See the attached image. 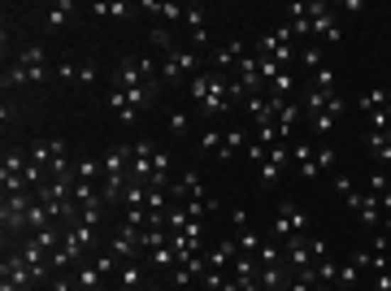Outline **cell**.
Returning a JSON list of instances; mask_svg holds the SVG:
<instances>
[{
	"label": "cell",
	"instance_id": "6da1fadb",
	"mask_svg": "<svg viewBox=\"0 0 391 291\" xmlns=\"http://www.w3.org/2000/svg\"><path fill=\"white\" fill-rule=\"evenodd\" d=\"M48 79V61H44V48H22L13 70H5V87H18V83H44Z\"/></svg>",
	"mask_w": 391,
	"mask_h": 291
},
{
	"label": "cell",
	"instance_id": "7a4b0ae2",
	"mask_svg": "<svg viewBox=\"0 0 391 291\" xmlns=\"http://www.w3.org/2000/svg\"><path fill=\"white\" fill-rule=\"evenodd\" d=\"M157 100V92L153 87H131V92H109V109H114V114H118V122H135L139 118V109H144V104H153Z\"/></svg>",
	"mask_w": 391,
	"mask_h": 291
},
{
	"label": "cell",
	"instance_id": "3957f363",
	"mask_svg": "<svg viewBox=\"0 0 391 291\" xmlns=\"http://www.w3.org/2000/svg\"><path fill=\"white\" fill-rule=\"evenodd\" d=\"M196 65H200V61H196V53H187L183 44H179V48H170V53L161 57V83H183V79L192 83V79L200 75Z\"/></svg>",
	"mask_w": 391,
	"mask_h": 291
},
{
	"label": "cell",
	"instance_id": "277c9868",
	"mask_svg": "<svg viewBox=\"0 0 391 291\" xmlns=\"http://www.w3.org/2000/svg\"><path fill=\"white\" fill-rule=\"evenodd\" d=\"M313 31L322 35L326 44H339L343 35H339V22H335V13H331V5H322V0H313Z\"/></svg>",
	"mask_w": 391,
	"mask_h": 291
},
{
	"label": "cell",
	"instance_id": "5b68a950",
	"mask_svg": "<svg viewBox=\"0 0 391 291\" xmlns=\"http://www.w3.org/2000/svg\"><path fill=\"white\" fill-rule=\"evenodd\" d=\"M183 26H187V35H192L196 48L213 44V35H209V26H204V5H187V9H183Z\"/></svg>",
	"mask_w": 391,
	"mask_h": 291
},
{
	"label": "cell",
	"instance_id": "8992f818",
	"mask_svg": "<svg viewBox=\"0 0 391 291\" xmlns=\"http://www.w3.org/2000/svg\"><path fill=\"white\" fill-rule=\"evenodd\" d=\"M292 165L300 170L304 183H313V178L322 174V170H317V148H313V143H292Z\"/></svg>",
	"mask_w": 391,
	"mask_h": 291
},
{
	"label": "cell",
	"instance_id": "52a82bcc",
	"mask_svg": "<svg viewBox=\"0 0 391 291\" xmlns=\"http://www.w3.org/2000/svg\"><path fill=\"white\" fill-rule=\"evenodd\" d=\"M243 57H248V44H243V40H226L222 48H213V61H218V75H226V70H231V65H239Z\"/></svg>",
	"mask_w": 391,
	"mask_h": 291
},
{
	"label": "cell",
	"instance_id": "ba28073f",
	"mask_svg": "<svg viewBox=\"0 0 391 291\" xmlns=\"http://www.w3.org/2000/svg\"><path fill=\"white\" fill-rule=\"evenodd\" d=\"M365 148L374 153L378 170H382V165H391V131H365Z\"/></svg>",
	"mask_w": 391,
	"mask_h": 291
},
{
	"label": "cell",
	"instance_id": "9c48e42d",
	"mask_svg": "<svg viewBox=\"0 0 391 291\" xmlns=\"http://www.w3.org/2000/svg\"><path fill=\"white\" fill-rule=\"evenodd\" d=\"M235 252H239V243H235V239H222V243H213V248L204 252V261H209V270H218V274H222V270L231 265Z\"/></svg>",
	"mask_w": 391,
	"mask_h": 291
},
{
	"label": "cell",
	"instance_id": "30bf717a",
	"mask_svg": "<svg viewBox=\"0 0 391 291\" xmlns=\"http://www.w3.org/2000/svg\"><path fill=\"white\" fill-rule=\"evenodd\" d=\"M257 282H261V291H287V270H282V261L278 265H261L257 270Z\"/></svg>",
	"mask_w": 391,
	"mask_h": 291
},
{
	"label": "cell",
	"instance_id": "8fae6325",
	"mask_svg": "<svg viewBox=\"0 0 391 291\" xmlns=\"http://www.w3.org/2000/svg\"><path fill=\"white\" fill-rule=\"evenodd\" d=\"M139 287H148V282H144V270H139V257H135V261H122V270H118V291H139Z\"/></svg>",
	"mask_w": 391,
	"mask_h": 291
},
{
	"label": "cell",
	"instance_id": "7c38bea8",
	"mask_svg": "<svg viewBox=\"0 0 391 291\" xmlns=\"http://www.w3.org/2000/svg\"><path fill=\"white\" fill-rule=\"evenodd\" d=\"M278 217H282V222L292 226V235H300V231L309 226V213H304L296 200H282V204H278Z\"/></svg>",
	"mask_w": 391,
	"mask_h": 291
},
{
	"label": "cell",
	"instance_id": "4fadbf2b",
	"mask_svg": "<svg viewBox=\"0 0 391 291\" xmlns=\"http://www.w3.org/2000/svg\"><path fill=\"white\" fill-rule=\"evenodd\" d=\"M300 114H304V109H300V104H292V100H287V104H282V109H278V135H282V143H287V139H292V131H296V122H300Z\"/></svg>",
	"mask_w": 391,
	"mask_h": 291
},
{
	"label": "cell",
	"instance_id": "5bb4252c",
	"mask_svg": "<svg viewBox=\"0 0 391 291\" xmlns=\"http://www.w3.org/2000/svg\"><path fill=\"white\" fill-rule=\"evenodd\" d=\"M243 148H248V131H243V126H231V131L222 135V153H218V157L226 161V157H235V153H243Z\"/></svg>",
	"mask_w": 391,
	"mask_h": 291
},
{
	"label": "cell",
	"instance_id": "9a60e30c",
	"mask_svg": "<svg viewBox=\"0 0 391 291\" xmlns=\"http://www.w3.org/2000/svg\"><path fill=\"white\" fill-rule=\"evenodd\" d=\"M100 282H104V274H100L96 265L83 261V265L75 270V287H79V291H100Z\"/></svg>",
	"mask_w": 391,
	"mask_h": 291
},
{
	"label": "cell",
	"instance_id": "2e32d148",
	"mask_svg": "<svg viewBox=\"0 0 391 291\" xmlns=\"http://www.w3.org/2000/svg\"><path fill=\"white\" fill-rule=\"evenodd\" d=\"M70 18H75V5H70V0L53 5V9H48V31H61V26H70Z\"/></svg>",
	"mask_w": 391,
	"mask_h": 291
},
{
	"label": "cell",
	"instance_id": "e0dca14e",
	"mask_svg": "<svg viewBox=\"0 0 391 291\" xmlns=\"http://www.w3.org/2000/svg\"><path fill=\"white\" fill-rule=\"evenodd\" d=\"M235 243H239V252H248V257H257L265 239H261V235H257L253 226H248V231H239V239H235Z\"/></svg>",
	"mask_w": 391,
	"mask_h": 291
},
{
	"label": "cell",
	"instance_id": "ac0fdd59",
	"mask_svg": "<svg viewBox=\"0 0 391 291\" xmlns=\"http://www.w3.org/2000/svg\"><path fill=\"white\" fill-rule=\"evenodd\" d=\"M222 135H226V131H218V126H209V131L200 135V153H213V157H218V153H222Z\"/></svg>",
	"mask_w": 391,
	"mask_h": 291
},
{
	"label": "cell",
	"instance_id": "d6986e66",
	"mask_svg": "<svg viewBox=\"0 0 391 291\" xmlns=\"http://www.w3.org/2000/svg\"><path fill=\"white\" fill-rule=\"evenodd\" d=\"M148 44H157V53H161V57H165L170 48H179V44H174V35H170V31H161V26H153V31H148Z\"/></svg>",
	"mask_w": 391,
	"mask_h": 291
},
{
	"label": "cell",
	"instance_id": "ffe728a7",
	"mask_svg": "<svg viewBox=\"0 0 391 291\" xmlns=\"http://www.w3.org/2000/svg\"><path fill=\"white\" fill-rule=\"evenodd\" d=\"M187 126H192V118L183 114V109H179V114H170V122H165V131H170V139H183V135H187Z\"/></svg>",
	"mask_w": 391,
	"mask_h": 291
},
{
	"label": "cell",
	"instance_id": "44dd1931",
	"mask_svg": "<svg viewBox=\"0 0 391 291\" xmlns=\"http://www.w3.org/2000/svg\"><path fill=\"white\" fill-rule=\"evenodd\" d=\"M257 261H261V265H278V261H282V252H278V243H274V239H265V243H261Z\"/></svg>",
	"mask_w": 391,
	"mask_h": 291
},
{
	"label": "cell",
	"instance_id": "7402d4cb",
	"mask_svg": "<svg viewBox=\"0 0 391 291\" xmlns=\"http://www.w3.org/2000/svg\"><path fill=\"white\" fill-rule=\"evenodd\" d=\"M382 192H391V174L387 170H374L370 174V196H382Z\"/></svg>",
	"mask_w": 391,
	"mask_h": 291
},
{
	"label": "cell",
	"instance_id": "603a6c76",
	"mask_svg": "<svg viewBox=\"0 0 391 291\" xmlns=\"http://www.w3.org/2000/svg\"><path fill=\"white\" fill-rule=\"evenodd\" d=\"M309 87H326V92H335V70H331V65H322V70H317V75L309 79Z\"/></svg>",
	"mask_w": 391,
	"mask_h": 291
},
{
	"label": "cell",
	"instance_id": "cb8c5ba5",
	"mask_svg": "<svg viewBox=\"0 0 391 291\" xmlns=\"http://www.w3.org/2000/svg\"><path fill=\"white\" fill-rule=\"evenodd\" d=\"M331 192H335L339 200H348V196L357 192V187H352V178H348V174H335V183H331Z\"/></svg>",
	"mask_w": 391,
	"mask_h": 291
},
{
	"label": "cell",
	"instance_id": "d4e9b609",
	"mask_svg": "<svg viewBox=\"0 0 391 291\" xmlns=\"http://www.w3.org/2000/svg\"><path fill=\"white\" fill-rule=\"evenodd\" d=\"M335 148H326V143H322V148H317V170H335Z\"/></svg>",
	"mask_w": 391,
	"mask_h": 291
},
{
	"label": "cell",
	"instance_id": "484cf974",
	"mask_svg": "<svg viewBox=\"0 0 391 291\" xmlns=\"http://www.w3.org/2000/svg\"><path fill=\"white\" fill-rule=\"evenodd\" d=\"M313 131H317V135H331V131H335V118H331V114H317V118H313Z\"/></svg>",
	"mask_w": 391,
	"mask_h": 291
},
{
	"label": "cell",
	"instance_id": "4316f807",
	"mask_svg": "<svg viewBox=\"0 0 391 291\" xmlns=\"http://www.w3.org/2000/svg\"><path fill=\"white\" fill-rule=\"evenodd\" d=\"M231 226H235V231H248V209H243V204L231 209Z\"/></svg>",
	"mask_w": 391,
	"mask_h": 291
},
{
	"label": "cell",
	"instance_id": "83f0119b",
	"mask_svg": "<svg viewBox=\"0 0 391 291\" xmlns=\"http://www.w3.org/2000/svg\"><path fill=\"white\" fill-rule=\"evenodd\" d=\"M304 65L317 75V70H322V48H304Z\"/></svg>",
	"mask_w": 391,
	"mask_h": 291
},
{
	"label": "cell",
	"instance_id": "f1b7e54d",
	"mask_svg": "<svg viewBox=\"0 0 391 291\" xmlns=\"http://www.w3.org/2000/svg\"><path fill=\"white\" fill-rule=\"evenodd\" d=\"M57 79H79V65L75 61H61L57 65Z\"/></svg>",
	"mask_w": 391,
	"mask_h": 291
},
{
	"label": "cell",
	"instance_id": "f546056e",
	"mask_svg": "<svg viewBox=\"0 0 391 291\" xmlns=\"http://www.w3.org/2000/svg\"><path fill=\"white\" fill-rule=\"evenodd\" d=\"M92 79H96V61H83L79 65V83H92Z\"/></svg>",
	"mask_w": 391,
	"mask_h": 291
}]
</instances>
